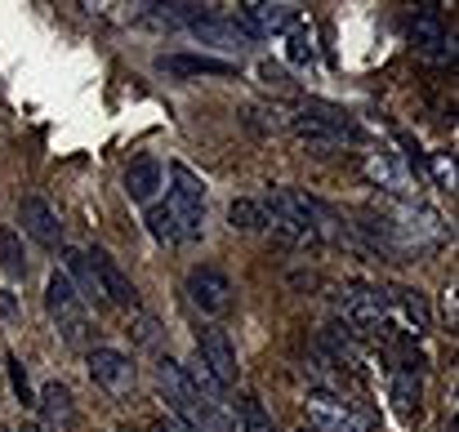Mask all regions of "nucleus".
Wrapping results in <instances>:
<instances>
[{
  "mask_svg": "<svg viewBox=\"0 0 459 432\" xmlns=\"http://www.w3.org/2000/svg\"><path fill=\"white\" fill-rule=\"evenodd\" d=\"M290 130H295L299 143H307L312 151H334V147L357 139V125L348 121V112L334 108V103H321V99H307L304 108L290 117Z\"/></svg>",
  "mask_w": 459,
  "mask_h": 432,
  "instance_id": "nucleus-1",
  "label": "nucleus"
},
{
  "mask_svg": "<svg viewBox=\"0 0 459 432\" xmlns=\"http://www.w3.org/2000/svg\"><path fill=\"white\" fill-rule=\"evenodd\" d=\"M165 205H169L183 241H196L205 232V183L183 160L169 165V196H165Z\"/></svg>",
  "mask_w": 459,
  "mask_h": 432,
  "instance_id": "nucleus-2",
  "label": "nucleus"
},
{
  "mask_svg": "<svg viewBox=\"0 0 459 432\" xmlns=\"http://www.w3.org/2000/svg\"><path fill=\"white\" fill-rule=\"evenodd\" d=\"M45 312H49V321L58 325V334H63L67 343H81V339H85V330H90V307L81 303V294L72 289V281H67L63 272H49V281H45Z\"/></svg>",
  "mask_w": 459,
  "mask_h": 432,
  "instance_id": "nucleus-3",
  "label": "nucleus"
},
{
  "mask_svg": "<svg viewBox=\"0 0 459 432\" xmlns=\"http://www.w3.org/2000/svg\"><path fill=\"white\" fill-rule=\"evenodd\" d=\"M343 316H348V330H361V334L384 330V321H388V294L379 286L352 281V286L343 289Z\"/></svg>",
  "mask_w": 459,
  "mask_h": 432,
  "instance_id": "nucleus-4",
  "label": "nucleus"
},
{
  "mask_svg": "<svg viewBox=\"0 0 459 432\" xmlns=\"http://www.w3.org/2000/svg\"><path fill=\"white\" fill-rule=\"evenodd\" d=\"M187 298H192L205 316H223V312L232 307V281H228V272L214 268V264L192 268V272H187Z\"/></svg>",
  "mask_w": 459,
  "mask_h": 432,
  "instance_id": "nucleus-5",
  "label": "nucleus"
},
{
  "mask_svg": "<svg viewBox=\"0 0 459 432\" xmlns=\"http://www.w3.org/2000/svg\"><path fill=\"white\" fill-rule=\"evenodd\" d=\"M304 410H307V428L312 432H366V424L352 415V406L339 402V397L325 393V388L307 393Z\"/></svg>",
  "mask_w": 459,
  "mask_h": 432,
  "instance_id": "nucleus-6",
  "label": "nucleus"
},
{
  "mask_svg": "<svg viewBox=\"0 0 459 432\" xmlns=\"http://www.w3.org/2000/svg\"><path fill=\"white\" fill-rule=\"evenodd\" d=\"M196 357L219 375L223 388L237 384V375H241V366H237V343H232V334H228L223 325H205V330H201V339H196Z\"/></svg>",
  "mask_w": 459,
  "mask_h": 432,
  "instance_id": "nucleus-7",
  "label": "nucleus"
},
{
  "mask_svg": "<svg viewBox=\"0 0 459 432\" xmlns=\"http://www.w3.org/2000/svg\"><path fill=\"white\" fill-rule=\"evenodd\" d=\"M85 255H90V268H94V277H99L103 298L117 303V307H126V312H139V289L130 286V277L121 272V264H117L108 250H85Z\"/></svg>",
  "mask_w": 459,
  "mask_h": 432,
  "instance_id": "nucleus-8",
  "label": "nucleus"
},
{
  "mask_svg": "<svg viewBox=\"0 0 459 432\" xmlns=\"http://www.w3.org/2000/svg\"><path fill=\"white\" fill-rule=\"evenodd\" d=\"M18 223H22V232H27L40 250H58V246H63V223H58V214H54L49 201H40V196H22V205H18Z\"/></svg>",
  "mask_w": 459,
  "mask_h": 432,
  "instance_id": "nucleus-9",
  "label": "nucleus"
},
{
  "mask_svg": "<svg viewBox=\"0 0 459 432\" xmlns=\"http://www.w3.org/2000/svg\"><path fill=\"white\" fill-rule=\"evenodd\" d=\"M85 366H90V379L108 393H130L134 388V361L117 348H94L85 357Z\"/></svg>",
  "mask_w": 459,
  "mask_h": 432,
  "instance_id": "nucleus-10",
  "label": "nucleus"
},
{
  "mask_svg": "<svg viewBox=\"0 0 459 432\" xmlns=\"http://www.w3.org/2000/svg\"><path fill=\"white\" fill-rule=\"evenodd\" d=\"M241 22L250 27V36H273L299 22V4H268V0H250L241 4Z\"/></svg>",
  "mask_w": 459,
  "mask_h": 432,
  "instance_id": "nucleus-11",
  "label": "nucleus"
},
{
  "mask_svg": "<svg viewBox=\"0 0 459 432\" xmlns=\"http://www.w3.org/2000/svg\"><path fill=\"white\" fill-rule=\"evenodd\" d=\"M165 187V165L156 156H139L126 165V196L139 205H156V192Z\"/></svg>",
  "mask_w": 459,
  "mask_h": 432,
  "instance_id": "nucleus-12",
  "label": "nucleus"
},
{
  "mask_svg": "<svg viewBox=\"0 0 459 432\" xmlns=\"http://www.w3.org/2000/svg\"><path fill=\"white\" fill-rule=\"evenodd\" d=\"M36 410H40V424L49 432H67L76 424V406H72V393H67V384H45L40 388V397H36Z\"/></svg>",
  "mask_w": 459,
  "mask_h": 432,
  "instance_id": "nucleus-13",
  "label": "nucleus"
},
{
  "mask_svg": "<svg viewBox=\"0 0 459 432\" xmlns=\"http://www.w3.org/2000/svg\"><path fill=\"white\" fill-rule=\"evenodd\" d=\"M63 277H67L72 289L81 294V303H94V307H103V303H108V298H103V289H99V277H94V268H90V255H85V250L63 246Z\"/></svg>",
  "mask_w": 459,
  "mask_h": 432,
  "instance_id": "nucleus-14",
  "label": "nucleus"
},
{
  "mask_svg": "<svg viewBox=\"0 0 459 432\" xmlns=\"http://www.w3.org/2000/svg\"><path fill=\"white\" fill-rule=\"evenodd\" d=\"M192 31H196L201 40L219 45V49H246V45L255 40L246 22H237V18H219V13H205V18H196V22H192Z\"/></svg>",
  "mask_w": 459,
  "mask_h": 432,
  "instance_id": "nucleus-15",
  "label": "nucleus"
},
{
  "mask_svg": "<svg viewBox=\"0 0 459 432\" xmlns=\"http://www.w3.org/2000/svg\"><path fill=\"white\" fill-rule=\"evenodd\" d=\"M411 40H415V49L429 54V58H455V49H446V27H442V13H437V9H420V13H415Z\"/></svg>",
  "mask_w": 459,
  "mask_h": 432,
  "instance_id": "nucleus-16",
  "label": "nucleus"
},
{
  "mask_svg": "<svg viewBox=\"0 0 459 432\" xmlns=\"http://www.w3.org/2000/svg\"><path fill=\"white\" fill-rule=\"evenodd\" d=\"M156 67L169 76H232L237 72V63L214 58V54H165Z\"/></svg>",
  "mask_w": 459,
  "mask_h": 432,
  "instance_id": "nucleus-17",
  "label": "nucleus"
},
{
  "mask_svg": "<svg viewBox=\"0 0 459 432\" xmlns=\"http://www.w3.org/2000/svg\"><path fill=\"white\" fill-rule=\"evenodd\" d=\"M366 174H370V183H379V187H388V192H406V169H402V160H397L393 151L366 156Z\"/></svg>",
  "mask_w": 459,
  "mask_h": 432,
  "instance_id": "nucleus-18",
  "label": "nucleus"
},
{
  "mask_svg": "<svg viewBox=\"0 0 459 432\" xmlns=\"http://www.w3.org/2000/svg\"><path fill=\"white\" fill-rule=\"evenodd\" d=\"M393 402L402 415H420V370H393Z\"/></svg>",
  "mask_w": 459,
  "mask_h": 432,
  "instance_id": "nucleus-19",
  "label": "nucleus"
},
{
  "mask_svg": "<svg viewBox=\"0 0 459 432\" xmlns=\"http://www.w3.org/2000/svg\"><path fill=\"white\" fill-rule=\"evenodd\" d=\"M228 223H232L237 232H264V228H268L264 205H259V201H250V196H237V201L228 205Z\"/></svg>",
  "mask_w": 459,
  "mask_h": 432,
  "instance_id": "nucleus-20",
  "label": "nucleus"
},
{
  "mask_svg": "<svg viewBox=\"0 0 459 432\" xmlns=\"http://www.w3.org/2000/svg\"><path fill=\"white\" fill-rule=\"evenodd\" d=\"M325 343H330L334 361H343L352 375L361 370V348L352 343V330H343V325H330V330H325Z\"/></svg>",
  "mask_w": 459,
  "mask_h": 432,
  "instance_id": "nucleus-21",
  "label": "nucleus"
},
{
  "mask_svg": "<svg viewBox=\"0 0 459 432\" xmlns=\"http://www.w3.org/2000/svg\"><path fill=\"white\" fill-rule=\"evenodd\" d=\"M393 298L402 303V312H406V321L415 325V334H424V330H429V303H424V294L411 289V286H397Z\"/></svg>",
  "mask_w": 459,
  "mask_h": 432,
  "instance_id": "nucleus-22",
  "label": "nucleus"
},
{
  "mask_svg": "<svg viewBox=\"0 0 459 432\" xmlns=\"http://www.w3.org/2000/svg\"><path fill=\"white\" fill-rule=\"evenodd\" d=\"M148 232H152L160 246H178L183 237H178V223H174V214H169V205H148Z\"/></svg>",
  "mask_w": 459,
  "mask_h": 432,
  "instance_id": "nucleus-23",
  "label": "nucleus"
},
{
  "mask_svg": "<svg viewBox=\"0 0 459 432\" xmlns=\"http://www.w3.org/2000/svg\"><path fill=\"white\" fill-rule=\"evenodd\" d=\"M0 259H4V272L9 277H27V264H22V250H18V232L13 228L0 232Z\"/></svg>",
  "mask_w": 459,
  "mask_h": 432,
  "instance_id": "nucleus-24",
  "label": "nucleus"
},
{
  "mask_svg": "<svg viewBox=\"0 0 459 432\" xmlns=\"http://www.w3.org/2000/svg\"><path fill=\"white\" fill-rule=\"evenodd\" d=\"M312 58H316V45H312V27L304 22H295L290 27V63H299V67H312Z\"/></svg>",
  "mask_w": 459,
  "mask_h": 432,
  "instance_id": "nucleus-25",
  "label": "nucleus"
},
{
  "mask_svg": "<svg viewBox=\"0 0 459 432\" xmlns=\"http://www.w3.org/2000/svg\"><path fill=\"white\" fill-rule=\"evenodd\" d=\"M4 366H9V379H13V397H18L22 406H36V393H31V384H27L22 361H18V357H4Z\"/></svg>",
  "mask_w": 459,
  "mask_h": 432,
  "instance_id": "nucleus-26",
  "label": "nucleus"
},
{
  "mask_svg": "<svg viewBox=\"0 0 459 432\" xmlns=\"http://www.w3.org/2000/svg\"><path fill=\"white\" fill-rule=\"evenodd\" d=\"M433 174L442 178V187H455V160H451L446 151H437V156H433Z\"/></svg>",
  "mask_w": 459,
  "mask_h": 432,
  "instance_id": "nucleus-27",
  "label": "nucleus"
},
{
  "mask_svg": "<svg viewBox=\"0 0 459 432\" xmlns=\"http://www.w3.org/2000/svg\"><path fill=\"white\" fill-rule=\"evenodd\" d=\"M259 76H264V85H286V72L277 63H259Z\"/></svg>",
  "mask_w": 459,
  "mask_h": 432,
  "instance_id": "nucleus-28",
  "label": "nucleus"
},
{
  "mask_svg": "<svg viewBox=\"0 0 459 432\" xmlns=\"http://www.w3.org/2000/svg\"><path fill=\"white\" fill-rule=\"evenodd\" d=\"M299 432H312V428H299Z\"/></svg>",
  "mask_w": 459,
  "mask_h": 432,
  "instance_id": "nucleus-29",
  "label": "nucleus"
},
{
  "mask_svg": "<svg viewBox=\"0 0 459 432\" xmlns=\"http://www.w3.org/2000/svg\"><path fill=\"white\" fill-rule=\"evenodd\" d=\"M0 432H9V428H0Z\"/></svg>",
  "mask_w": 459,
  "mask_h": 432,
  "instance_id": "nucleus-30",
  "label": "nucleus"
}]
</instances>
